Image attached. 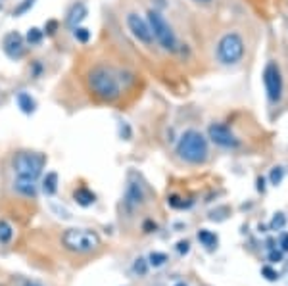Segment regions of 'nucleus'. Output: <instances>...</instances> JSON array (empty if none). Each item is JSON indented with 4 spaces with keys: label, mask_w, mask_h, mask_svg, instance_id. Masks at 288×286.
Masks as SVG:
<instances>
[{
    "label": "nucleus",
    "mask_w": 288,
    "mask_h": 286,
    "mask_svg": "<svg viewBox=\"0 0 288 286\" xmlns=\"http://www.w3.org/2000/svg\"><path fill=\"white\" fill-rule=\"evenodd\" d=\"M281 248H283V252H288V233L281 237Z\"/></svg>",
    "instance_id": "nucleus-30"
},
{
    "label": "nucleus",
    "mask_w": 288,
    "mask_h": 286,
    "mask_svg": "<svg viewBox=\"0 0 288 286\" xmlns=\"http://www.w3.org/2000/svg\"><path fill=\"white\" fill-rule=\"evenodd\" d=\"M0 286H2V285H0Z\"/></svg>",
    "instance_id": "nucleus-35"
},
{
    "label": "nucleus",
    "mask_w": 288,
    "mask_h": 286,
    "mask_svg": "<svg viewBox=\"0 0 288 286\" xmlns=\"http://www.w3.org/2000/svg\"><path fill=\"white\" fill-rule=\"evenodd\" d=\"M263 85H265V92L269 102H281L283 98V75H281V67L277 62H269L263 69Z\"/></svg>",
    "instance_id": "nucleus-7"
},
{
    "label": "nucleus",
    "mask_w": 288,
    "mask_h": 286,
    "mask_svg": "<svg viewBox=\"0 0 288 286\" xmlns=\"http://www.w3.org/2000/svg\"><path fill=\"white\" fill-rule=\"evenodd\" d=\"M15 102H17V106H19V110L27 115H31V113L37 110V102L35 98L31 96V94H27V92H19L17 96H15Z\"/></svg>",
    "instance_id": "nucleus-14"
},
{
    "label": "nucleus",
    "mask_w": 288,
    "mask_h": 286,
    "mask_svg": "<svg viewBox=\"0 0 288 286\" xmlns=\"http://www.w3.org/2000/svg\"><path fill=\"white\" fill-rule=\"evenodd\" d=\"M177 154L188 163H204L208 160V140L200 131H185V135L179 138Z\"/></svg>",
    "instance_id": "nucleus-2"
},
{
    "label": "nucleus",
    "mask_w": 288,
    "mask_h": 286,
    "mask_svg": "<svg viewBox=\"0 0 288 286\" xmlns=\"http://www.w3.org/2000/svg\"><path fill=\"white\" fill-rule=\"evenodd\" d=\"M144 202V188L138 181H129L125 188V206L129 210H135Z\"/></svg>",
    "instance_id": "nucleus-11"
},
{
    "label": "nucleus",
    "mask_w": 288,
    "mask_h": 286,
    "mask_svg": "<svg viewBox=\"0 0 288 286\" xmlns=\"http://www.w3.org/2000/svg\"><path fill=\"white\" fill-rule=\"evenodd\" d=\"M12 167L17 177L37 181L44 167V156L37 152H17L12 158Z\"/></svg>",
    "instance_id": "nucleus-4"
},
{
    "label": "nucleus",
    "mask_w": 288,
    "mask_h": 286,
    "mask_svg": "<svg viewBox=\"0 0 288 286\" xmlns=\"http://www.w3.org/2000/svg\"><path fill=\"white\" fill-rule=\"evenodd\" d=\"M258 190H265V187H263V179H258Z\"/></svg>",
    "instance_id": "nucleus-32"
},
{
    "label": "nucleus",
    "mask_w": 288,
    "mask_h": 286,
    "mask_svg": "<svg viewBox=\"0 0 288 286\" xmlns=\"http://www.w3.org/2000/svg\"><path fill=\"white\" fill-rule=\"evenodd\" d=\"M42 192L46 194V196H54L56 192H58V173H46V177L42 179Z\"/></svg>",
    "instance_id": "nucleus-16"
},
{
    "label": "nucleus",
    "mask_w": 288,
    "mask_h": 286,
    "mask_svg": "<svg viewBox=\"0 0 288 286\" xmlns=\"http://www.w3.org/2000/svg\"><path fill=\"white\" fill-rule=\"evenodd\" d=\"M19 285H21V286H42L40 283H37V281H31V279H21V281H19Z\"/></svg>",
    "instance_id": "nucleus-29"
},
{
    "label": "nucleus",
    "mask_w": 288,
    "mask_h": 286,
    "mask_svg": "<svg viewBox=\"0 0 288 286\" xmlns=\"http://www.w3.org/2000/svg\"><path fill=\"white\" fill-rule=\"evenodd\" d=\"M87 17V8H85V4H75L69 13H67V23L71 25V27H79V23L83 21Z\"/></svg>",
    "instance_id": "nucleus-15"
},
{
    "label": "nucleus",
    "mask_w": 288,
    "mask_h": 286,
    "mask_svg": "<svg viewBox=\"0 0 288 286\" xmlns=\"http://www.w3.org/2000/svg\"><path fill=\"white\" fill-rule=\"evenodd\" d=\"M165 262H167V254H163V252H152L148 256V263L154 267H162Z\"/></svg>",
    "instance_id": "nucleus-20"
},
{
    "label": "nucleus",
    "mask_w": 288,
    "mask_h": 286,
    "mask_svg": "<svg viewBox=\"0 0 288 286\" xmlns=\"http://www.w3.org/2000/svg\"><path fill=\"white\" fill-rule=\"evenodd\" d=\"M54 29H56V21H48V25H46V31H48V35H52V33H54Z\"/></svg>",
    "instance_id": "nucleus-31"
},
{
    "label": "nucleus",
    "mask_w": 288,
    "mask_h": 286,
    "mask_svg": "<svg viewBox=\"0 0 288 286\" xmlns=\"http://www.w3.org/2000/svg\"><path fill=\"white\" fill-rule=\"evenodd\" d=\"M13 188H15L19 194L29 196V198H35V196H37V185H35V181H33V179H23V177H17V179L13 181Z\"/></svg>",
    "instance_id": "nucleus-12"
},
{
    "label": "nucleus",
    "mask_w": 288,
    "mask_h": 286,
    "mask_svg": "<svg viewBox=\"0 0 288 286\" xmlns=\"http://www.w3.org/2000/svg\"><path fill=\"white\" fill-rule=\"evenodd\" d=\"M13 237V229L12 225L4 219H0V244H8Z\"/></svg>",
    "instance_id": "nucleus-17"
},
{
    "label": "nucleus",
    "mask_w": 288,
    "mask_h": 286,
    "mask_svg": "<svg viewBox=\"0 0 288 286\" xmlns=\"http://www.w3.org/2000/svg\"><path fill=\"white\" fill-rule=\"evenodd\" d=\"M283 179H285V169L283 167H273L271 169V173H269V181H271V185H281L283 183Z\"/></svg>",
    "instance_id": "nucleus-22"
},
{
    "label": "nucleus",
    "mask_w": 288,
    "mask_h": 286,
    "mask_svg": "<svg viewBox=\"0 0 288 286\" xmlns=\"http://www.w3.org/2000/svg\"><path fill=\"white\" fill-rule=\"evenodd\" d=\"M208 137L212 140L213 144L221 146V148H237L240 144V140L235 137V133L227 127V125L221 123H212L208 127Z\"/></svg>",
    "instance_id": "nucleus-8"
},
{
    "label": "nucleus",
    "mask_w": 288,
    "mask_h": 286,
    "mask_svg": "<svg viewBox=\"0 0 288 286\" xmlns=\"http://www.w3.org/2000/svg\"><path fill=\"white\" fill-rule=\"evenodd\" d=\"M73 29H75L73 35H75L79 42H88L90 40V31L88 29H85V27H73Z\"/></svg>",
    "instance_id": "nucleus-25"
},
{
    "label": "nucleus",
    "mask_w": 288,
    "mask_h": 286,
    "mask_svg": "<svg viewBox=\"0 0 288 286\" xmlns=\"http://www.w3.org/2000/svg\"><path fill=\"white\" fill-rule=\"evenodd\" d=\"M63 246L75 254H88L100 246V237L90 229H67L62 237Z\"/></svg>",
    "instance_id": "nucleus-3"
},
{
    "label": "nucleus",
    "mask_w": 288,
    "mask_h": 286,
    "mask_svg": "<svg viewBox=\"0 0 288 286\" xmlns=\"http://www.w3.org/2000/svg\"><path fill=\"white\" fill-rule=\"evenodd\" d=\"M177 252H179V254H188V252H190V244H188L187 240L177 242Z\"/></svg>",
    "instance_id": "nucleus-27"
},
{
    "label": "nucleus",
    "mask_w": 288,
    "mask_h": 286,
    "mask_svg": "<svg viewBox=\"0 0 288 286\" xmlns=\"http://www.w3.org/2000/svg\"><path fill=\"white\" fill-rule=\"evenodd\" d=\"M196 2H210V0H196Z\"/></svg>",
    "instance_id": "nucleus-34"
},
{
    "label": "nucleus",
    "mask_w": 288,
    "mask_h": 286,
    "mask_svg": "<svg viewBox=\"0 0 288 286\" xmlns=\"http://www.w3.org/2000/svg\"><path fill=\"white\" fill-rule=\"evenodd\" d=\"M27 40H29V44H38V42L42 40V31L37 29V27L29 29V33H27Z\"/></svg>",
    "instance_id": "nucleus-24"
},
{
    "label": "nucleus",
    "mask_w": 288,
    "mask_h": 286,
    "mask_svg": "<svg viewBox=\"0 0 288 286\" xmlns=\"http://www.w3.org/2000/svg\"><path fill=\"white\" fill-rule=\"evenodd\" d=\"M175 286H187V285H185V283H177Z\"/></svg>",
    "instance_id": "nucleus-33"
},
{
    "label": "nucleus",
    "mask_w": 288,
    "mask_h": 286,
    "mask_svg": "<svg viewBox=\"0 0 288 286\" xmlns=\"http://www.w3.org/2000/svg\"><path fill=\"white\" fill-rule=\"evenodd\" d=\"M35 2H37V0H21V2H19V4L13 8L12 13L15 15V17H19V15H23V13L29 12V10L35 6Z\"/></svg>",
    "instance_id": "nucleus-19"
},
{
    "label": "nucleus",
    "mask_w": 288,
    "mask_h": 286,
    "mask_svg": "<svg viewBox=\"0 0 288 286\" xmlns=\"http://www.w3.org/2000/svg\"><path fill=\"white\" fill-rule=\"evenodd\" d=\"M262 275L267 279V281H277L279 279V273H277L275 269H271L269 265H265V267H262Z\"/></svg>",
    "instance_id": "nucleus-26"
},
{
    "label": "nucleus",
    "mask_w": 288,
    "mask_h": 286,
    "mask_svg": "<svg viewBox=\"0 0 288 286\" xmlns=\"http://www.w3.org/2000/svg\"><path fill=\"white\" fill-rule=\"evenodd\" d=\"M127 27H129V31L133 33V37L137 38V40H140L142 44H146V46L152 44L154 35H152L148 19L140 17L138 13H129V15H127Z\"/></svg>",
    "instance_id": "nucleus-9"
},
{
    "label": "nucleus",
    "mask_w": 288,
    "mask_h": 286,
    "mask_svg": "<svg viewBox=\"0 0 288 286\" xmlns=\"http://www.w3.org/2000/svg\"><path fill=\"white\" fill-rule=\"evenodd\" d=\"M88 88L92 90V94L96 98L106 100V102H113L119 98L121 94V85L117 75L113 73L110 67L98 65L94 69H90L88 73Z\"/></svg>",
    "instance_id": "nucleus-1"
},
{
    "label": "nucleus",
    "mask_w": 288,
    "mask_h": 286,
    "mask_svg": "<svg viewBox=\"0 0 288 286\" xmlns=\"http://www.w3.org/2000/svg\"><path fill=\"white\" fill-rule=\"evenodd\" d=\"M2 48H4V52H6V56L12 58V60H19V58H23V54H25L23 37H21L19 33H15V31L8 33V35L4 37Z\"/></svg>",
    "instance_id": "nucleus-10"
},
{
    "label": "nucleus",
    "mask_w": 288,
    "mask_h": 286,
    "mask_svg": "<svg viewBox=\"0 0 288 286\" xmlns=\"http://www.w3.org/2000/svg\"><path fill=\"white\" fill-rule=\"evenodd\" d=\"M73 200H75L81 208H88V206H92V204L96 202V194H94L92 190H88L87 187H81L73 192Z\"/></svg>",
    "instance_id": "nucleus-13"
},
{
    "label": "nucleus",
    "mask_w": 288,
    "mask_h": 286,
    "mask_svg": "<svg viewBox=\"0 0 288 286\" xmlns=\"http://www.w3.org/2000/svg\"><path fill=\"white\" fill-rule=\"evenodd\" d=\"M269 262H283V252H279V250H271L269 252Z\"/></svg>",
    "instance_id": "nucleus-28"
},
{
    "label": "nucleus",
    "mask_w": 288,
    "mask_h": 286,
    "mask_svg": "<svg viewBox=\"0 0 288 286\" xmlns=\"http://www.w3.org/2000/svg\"><path fill=\"white\" fill-rule=\"evenodd\" d=\"M287 225V217H285V213H275V217L271 219V231H281L283 227Z\"/></svg>",
    "instance_id": "nucleus-23"
},
{
    "label": "nucleus",
    "mask_w": 288,
    "mask_h": 286,
    "mask_svg": "<svg viewBox=\"0 0 288 286\" xmlns=\"http://www.w3.org/2000/svg\"><path fill=\"white\" fill-rule=\"evenodd\" d=\"M198 240L206 248H215L217 246V237L213 235L212 231H206V229H202L200 233H198Z\"/></svg>",
    "instance_id": "nucleus-18"
},
{
    "label": "nucleus",
    "mask_w": 288,
    "mask_h": 286,
    "mask_svg": "<svg viewBox=\"0 0 288 286\" xmlns=\"http://www.w3.org/2000/svg\"><path fill=\"white\" fill-rule=\"evenodd\" d=\"M244 56V40L238 33H227L217 42V60L225 65L238 63Z\"/></svg>",
    "instance_id": "nucleus-5"
},
{
    "label": "nucleus",
    "mask_w": 288,
    "mask_h": 286,
    "mask_svg": "<svg viewBox=\"0 0 288 286\" xmlns=\"http://www.w3.org/2000/svg\"><path fill=\"white\" fill-rule=\"evenodd\" d=\"M148 25H150L154 38L160 42L162 48L169 50V52L177 50L175 33H173V29H171V25L165 21V17H163L162 13L156 12V10H150V12H148Z\"/></svg>",
    "instance_id": "nucleus-6"
},
{
    "label": "nucleus",
    "mask_w": 288,
    "mask_h": 286,
    "mask_svg": "<svg viewBox=\"0 0 288 286\" xmlns=\"http://www.w3.org/2000/svg\"><path fill=\"white\" fill-rule=\"evenodd\" d=\"M133 271L137 275H140V277H144V275L148 273V262L144 258H137L135 263H133Z\"/></svg>",
    "instance_id": "nucleus-21"
}]
</instances>
